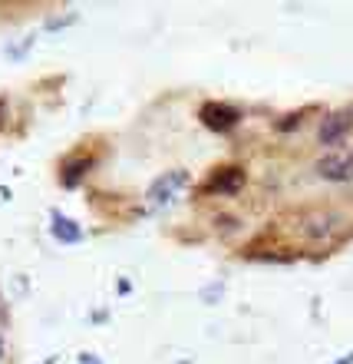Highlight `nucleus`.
I'll list each match as a JSON object with an SVG mask.
<instances>
[{
	"mask_svg": "<svg viewBox=\"0 0 353 364\" xmlns=\"http://www.w3.org/2000/svg\"><path fill=\"white\" fill-rule=\"evenodd\" d=\"M343 226V215L340 212H310L304 215L300 222H297V228H300V235L304 239H310V242H324V239H330L337 228Z\"/></svg>",
	"mask_w": 353,
	"mask_h": 364,
	"instance_id": "obj_1",
	"label": "nucleus"
},
{
	"mask_svg": "<svg viewBox=\"0 0 353 364\" xmlns=\"http://www.w3.org/2000/svg\"><path fill=\"white\" fill-rule=\"evenodd\" d=\"M317 176L327 182H350L353 179V152H327L317 163Z\"/></svg>",
	"mask_w": 353,
	"mask_h": 364,
	"instance_id": "obj_2",
	"label": "nucleus"
},
{
	"mask_svg": "<svg viewBox=\"0 0 353 364\" xmlns=\"http://www.w3.org/2000/svg\"><path fill=\"white\" fill-rule=\"evenodd\" d=\"M185 179H189V172L185 169H172V172H165V176H159V179L149 185V206H169L172 199H175V192L185 185Z\"/></svg>",
	"mask_w": 353,
	"mask_h": 364,
	"instance_id": "obj_3",
	"label": "nucleus"
},
{
	"mask_svg": "<svg viewBox=\"0 0 353 364\" xmlns=\"http://www.w3.org/2000/svg\"><path fill=\"white\" fill-rule=\"evenodd\" d=\"M353 129V113L350 109H340V113H330L324 122H321V133H317V143L321 146H337L340 139Z\"/></svg>",
	"mask_w": 353,
	"mask_h": 364,
	"instance_id": "obj_4",
	"label": "nucleus"
},
{
	"mask_svg": "<svg viewBox=\"0 0 353 364\" xmlns=\"http://www.w3.org/2000/svg\"><path fill=\"white\" fill-rule=\"evenodd\" d=\"M238 120H241V113L231 107H221V103H205L202 107V122L208 129H231V126H238Z\"/></svg>",
	"mask_w": 353,
	"mask_h": 364,
	"instance_id": "obj_5",
	"label": "nucleus"
},
{
	"mask_svg": "<svg viewBox=\"0 0 353 364\" xmlns=\"http://www.w3.org/2000/svg\"><path fill=\"white\" fill-rule=\"evenodd\" d=\"M241 182H245V172L238 166H228V169H218L211 179L205 182V192H221V196H231L241 189Z\"/></svg>",
	"mask_w": 353,
	"mask_h": 364,
	"instance_id": "obj_6",
	"label": "nucleus"
},
{
	"mask_svg": "<svg viewBox=\"0 0 353 364\" xmlns=\"http://www.w3.org/2000/svg\"><path fill=\"white\" fill-rule=\"evenodd\" d=\"M89 169H93L89 159H73V163H66V169H63V185H66V189H73V185L86 176Z\"/></svg>",
	"mask_w": 353,
	"mask_h": 364,
	"instance_id": "obj_7",
	"label": "nucleus"
},
{
	"mask_svg": "<svg viewBox=\"0 0 353 364\" xmlns=\"http://www.w3.org/2000/svg\"><path fill=\"white\" fill-rule=\"evenodd\" d=\"M53 235H57L59 242H66V245H73V242L83 239V232H79L70 219H59V215H57V222H53Z\"/></svg>",
	"mask_w": 353,
	"mask_h": 364,
	"instance_id": "obj_8",
	"label": "nucleus"
},
{
	"mask_svg": "<svg viewBox=\"0 0 353 364\" xmlns=\"http://www.w3.org/2000/svg\"><path fill=\"white\" fill-rule=\"evenodd\" d=\"M334 364H353V351L347 354V358H340V361H334Z\"/></svg>",
	"mask_w": 353,
	"mask_h": 364,
	"instance_id": "obj_9",
	"label": "nucleus"
},
{
	"mask_svg": "<svg viewBox=\"0 0 353 364\" xmlns=\"http://www.w3.org/2000/svg\"><path fill=\"white\" fill-rule=\"evenodd\" d=\"M0 358H3V341H0Z\"/></svg>",
	"mask_w": 353,
	"mask_h": 364,
	"instance_id": "obj_10",
	"label": "nucleus"
},
{
	"mask_svg": "<svg viewBox=\"0 0 353 364\" xmlns=\"http://www.w3.org/2000/svg\"><path fill=\"white\" fill-rule=\"evenodd\" d=\"M0 109H3V103H0Z\"/></svg>",
	"mask_w": 353,
	"mask_h": 364,
	"instance_id": "obj_11",
	"label": "nucleus"
}]
</instances>
